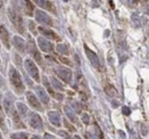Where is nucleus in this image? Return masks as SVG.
<instances>
[{"label":"nucleus","mask_w":149,"mask_h":139,"mask_svg":"<svg viewBox=\"0 0 149 139\" xmlns=\"http://www.w3.org/2000/svg\"><path fill=\"white\" fill-rule=\"evenodd\" d=\"M26 7H27V11L31 15L33 10V6L32 5V3H30V1H29V0H26Z\"/></svg>","instance_id":"nucleus-3"},{"label":"nucleus","mask_w":149,"mask_h":139,"mask_svg":"<svg viewBox=\"0 0 149 139\" xmlns=\"http://www.w3.org/2000/svg\"><path fill=\"white\" fill-rule=\"evenodd\" d=\"M36 18H37L39 22H42V23H45V24H50L51 23L50 17L42 11L38 10L36 12Z\"/></svg>","instance_id":"nucleus-1"},{"label":"nucleus","mask_w":149,"mask_h":139,"mask_svg":"<svg viewBox=\"0 0 149 139\" xmlns=\"http://www.w3.org/2000/svg\"><path fill=\"white\" fill-rule=\"evenodd\" d=\"M34 1L37 5L41 6V7L47 9V10H48L50 11L53 10V6H52V5L50 3L48 0H34Z\"/></svg>","instance_id":"nucleus-2"}]
</instances>
